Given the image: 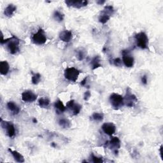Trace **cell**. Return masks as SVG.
<instances>
[{
  "label": "cell",
  "instance_id": "83f0119b",
  "mask_svg": "<svg viewBox=\"0 0 163 163\" xmlns=\"http://www.w3.org/2000/svg\"><path fill=\"white\" fill-rule=\"evenodd\" d=\"M77 57L79 61H82L85 58V52L83 50H79L77 54Z\"/></svg>",
  "mask_w": 163,
  "mask_h": 163
},
{
  "label": "cell",
  "instance_id": "d4e9b609",
  "mask_svg": "<svg viewBox=\"0 0 163 163\" xmlns=\"http://www.w3.org/2000/svg\"><path fill=\"white\" fill-rule=\"evenodd\" d=\"M92 120L97 121V122H101L104 118V115L102 113L94 112L92 114L91 116Z\"/></svg>",
  "mask_w": 163,
  "mask_h": 163
},
{
  "label": "cell",
  "instance_id": "8992f818",
  "mask_svg": "<svg viewBox=\"0 0 163 163\" xmlns=\"http://www.w3.org/2000/svg\"><path fill=\"white\" fill-rule=\"evenodd\" d=\"M110 101L112 106L115 110H118L124 104V97L121 95L117 93H113L110 95Z\"/></svg>",
  "mask_w": 163,
  "mask_h": 163
},
{
  "label": "cell",
  "instance_id": "3957f363",
  "mask_svg": "<svg viewBox=\"0 0 163 163\" xmlns=\"http://www.w3.org/2000/svg\"><path fill=\"white\" fill-rule=\"evenodd\" d=\"M136 45L142 49H147L148 45V38L144 32H139L135 35Z\"/></svg>",
  "mask_w": 163,
  "mask_h": 163
},
{
  "label": "cell",
  "instance_id": "4fadbf2b",
  "mask_svg": "<svg viewBox=\"0 0 163 163\" xmlns=\"http://www.w3.org/2000/svg\"><path fill=\"white\" fill-rule=\"evenodd\" d=\"M66 108L72 111L73 115H77L81 111L82 106L78 103H75V101L72 100L67 103Z\"/></svg>",
  "mask_w": 163,
  "mask_h": 163
},
{
  "label": "cell",
  "instance_id": "ffe728a7",
  "mask_svg": "<svg viewBox=\"0 0 163 163\" xmlns=\"http://www.w3.org/2000/svg\"><path fill=\"white\" fill-rule=\"evenodd\" d=\"M91 66L92 70H94L100 67H101L102 65L101 64V59L100 56H96L91 62Z\"/></svg>",
  "mask_w": 163,
  "mask_h": 163
},
{
  "label": "cell",
  "instance_id": "4dcf8cb0",
  "mask_svg": "<svg viewBox=\"0 0 163 163\" xmlns=\"http://www.w3.org/2000/svg\"><path fill=\"white\" fill-rule=\"evenodd\" d=\"M141 82H142L143 85H147L148 83V79H147V76L146 75H144L142 76V79H141Z\"/></svg>",
  "mask_w": 163,
  "mask_h": 163
},
{
  "label": "cell",
  "instance_id": "603a6c76",
  "mask_svg": "<svg viewBox=\"0 0 163 163\" xmlns=\"http://www.w3.org/2000/svg\"><path fill=\"white\" fill-rule=\"evenodd\" d=\"M53 17L56 21L58 22V23H61V22L63 21L64 18V14L61 12L59 10H56L55 12H54L53 14Z\"/></svg>",
  "mask_w": 163,
  "mask_h": 163
},
{
  "label": "cell",
  "instance_id": "9c48e42d",
  "mask_svg": "<svg viewBox=\"0 0 163 163\" xmlns=\"http://www.w3.org/2000/svg\"><path fill=\"white\" fill-rule=\"evenodd\" d=\"M122 54V62L127 68H132L135 64V59L130 54L129 51L127 50H123Z\"/></svg>",
  "mask_w": 163,
  "mask_h": 163
},
{
  "label": "cell",
  "instance_id": "cb8c5ba5",
  "mask_svg": "<svg viewBox=\"0 0 163 163\" xmlns=\"http://www.w3.org/2000/svg\"><path fill=\"white\" fill-rule=\"evenodd\" d=\"M38 105L41 108H47L50 105V100L47 97H41L38 100Z\"/></svg>",
  "mask_w": 163,
  "mask_h": 163
},
{
  "label": "cell",
  "instance_id": "4316f807",
  "mask_svg": "<svg viewBox=\"0 0 163 163\" xmlns=\"http://www.w3.org/2000/svg\"><path fill=\"white\" fill-rule=\"evenodd\" d=\"M91 161L94 163H101L103 162V157H99L97 156H96L93 153L91 154Z\"/></svg>",
  "mask_w": 163,
  "mask_h": 163
},
{
  "label": "cell",
  "instance_id": "2e32d148",
  "mask_svg": "<svg viewBox=\"0 0 163 163\" xmlns=\"http://www.w3.org/2000/svg\"><path fill=\"white\" fill-rule=\"evenodd\" d=\"M7 108L9 110L10 112H11L12 114L14 115H17L20 112V108L17 106L16 103H15L14 101H9L8 102L7 105Z\"/></svg>",
  "mask_w": 163,
  "mask_h": 163
},
{
  "label": "cell",
  "instance_id": "484cf974",
  "mask_svg": "<svg viewBox=\"0 0 163 163\" xmlns=\"http://www.w3.org/2000/svg\"><path fill=\"white\" fill-rule=\"evenodd\" d=\"M41 76L40 73H34L33 75H32V77H31L32 84H34V85L38 84L41 80Z\"/></svg>",
  "mask_w": 163,
  "mask_h": 163
},
{
  "label": "cell",
  "instance_id": "ac0fdd59",
  "mask_svg": "<svg viewBox=\"0 0 163 163\" xmlns=\"http://www.w3.org/2000/svg\"><path fill=\"white\" fill-rule=\"evenodd\" d=\"M8 151L11 153V154L12 155L15 161L18 162H24L25 161L23 156L20 153H19V152L16 150H13L11 148H8Z\"/></svg>",
  "mask_w": 163,
  "mask_h": 163
},
{
  "label": "cell",
  "instance_id": "44dd1931",
  "mask_svg": "<svg viewBox=\"0 0 163 163\" xmlns=\"http://www.w3.org/2000/svg\"><path fill=\"white\" fill-rule=\"evenodd\" d=\"M54 107L57 110V113L60 112V114H62L66 110V106L64 105L62 101L60 100H58L57 101H56L55 103H54Z\"/></svg>",
  "mask_w": 163,
  "mask_h": 163
},
{
  "label": "cell",
  "instance_id": "9a60e30c",
  "mask_svg": "<svg viewBox=\"0 0 163 163\" xmlns=\"http://www.w3.org/2000/svg\"><path fill=\"white\" fill-rule=\"evenodd\" d=\"M59 37L61 41L68 43L72 39L73 33L70 30H64L60 32Z\"/></svg>",
  "mask_w": 163,
  "mask_h": 163
},
{
  "label": "cell",
  "instance_id": "e0dca14e",
  "mask_svg": "<svg viewBox=\"0 0 163 163\" xmlns=\"http://www.w3.org/2000/svg\"><path fill=\"white\" fill-rule=\"evenodd\" d=\"M16 10H17V7L15 5L13 4H10L5 8L4 10V14L6 17H11L13 16V15L15 12Z\"/></svg>",
  "mask_w": 163,
  "mask_h": 163
},
{
  "label": "cell",
  "instance_id": "6da1fadb",
  "mask_svg": "<svg viewBox=\"0 0 163 163\" xmlns=\"http://www.w3.org/2000/svg\"><path fill=\"white\" fill-rule=\"evenodd\" d=\"M4 43L6 45L7 49L11 54L14 55V54L19 52L20 40L17 36L13 35L12 37L4 40L1 44L3 45Z\"/></svg>",
  "mask_w": 163,
  "mask_h": 163
},
{
  "label": "cell",
  "instance_id": "52a82bcc",
  "mask_svg": "<svg viewBox=\"0 0 163 163\" xmlns=\"http://www.w3.org/2000/svg\"><path fill=\"white\" fill-rule=\"evenodd\" d=\"M138 102L136 96L131 92V89L129 88H127L126 94L124 97V103L128 107H133Z\"/></svg>",
  "mask_w": 163,
  "mask_h": 163
},
{
  "label": "cell",
  "instance_id": "277c9868",
  "mask_svg": "<svg viewBox=\"0 0 163 163\" xmlns=\"http://www.w3.org/2000/svg\"><path fill=\"white\" fill-rule=\"evenodd\" d=\"M80 71L74 67L67 68L64 71V76L66 79L70 82H76L78 80Z\"/></svg>",
  "mask_w": 163,
  "mask_h": 163
},
{
  "label": "cell",
  "instance_id": "e575fe53",
  "mask_svg": "<svg viewBox=\"0 0 163 163\" xmlns=\"http://www.w3.org/2000/svg\"><path fill=\"white\" fill-rule=\"evenodd\" d=\"M32 122H34V123H37V122H38L37 119H36V118H32Z\"/></svg>",
  "mask_w": 163,
  "mask_h": 163
},
{
  "label": "cell",
  "instance_id": "8fae6325",
  "mask_svg": "<svg viewBox=\"0 0 163 163\" xmlns=\"http://www.w3.org/2000/svg\"><path fill=\"white\" fill-rule=\"evenodd\" d=\"M101 129L108 136L113 135L116 131V126L112 122L104 123L101 126Z\"/></svg>",
  "mask_w": 163,
  "mask_h": 163
},
{
  "label": "cell",
  "instance_id": "5b68a950",
  "mask_svg": "<svg viewBox=\"0 0 163 163\" xmlns=\"http://www.w3.org/2000/svg\"><path fill=\"white\" fill-rule=\"evenodd\" d=\"M32 41L35 44L41 45L45 43L47 41V36L45 31L40 28L38 31L32 36Z\"/></svg>",
  "mask_w": 163,
  "mask_h": 163
},
{
  "label": "cell",
  "instance_id": "7402d4cb",
  "mask_svg": "<svg viewBox=\"0 0 163 163\" xmlns=\"http://www.w3.org/2000/svg\"><path fill=\"white\" fill-rule=\"evenodd\" d=\"M58 123L61 127L62 128H70L71 126V123L70 120H68V118H60Z\"/></svg>",
  "mask_w": 163,
  "mask_h": 163
},
{
  "label": "cell",
  "instance_id": "5bb4252c",
  "mask_svg": "<svg viewBox=\"0 0 163 163\" xmlns=\"http://www.w3.org/2000/svg\"><path fill=\"white\" fill-rule=\"evenodd\" d=\"M65 3H66L68 6L70 7H73L76 8H81L82 7L86 6L88 5V2L85 1V0H80V1H73V0H67L65 1Z\"/></svg>",
  "mask_w": 163,
  "mask_h": 163
},
{
  "label": "cell",
  "instance_id": "30bf717a",
  "mask_svg": "<svg viewBox=\"0 0 163 163\" xmlns=\"http://www.w3.org/2000/svg\"><path fill=\"white\" fill-rule=\"evenodd\" d=\"M21 98L22 100L25 103H32L36 101L37 99V95L32 91L28 90L22 93Z\"/></svg>",
  "mask_w": 163,
  "mask_h": 163
},
{
  "label": "cell",
  "instance_id": "f546056e",
  "mask_svg": "<svg viewBox=\"0 0 163 163\" xmlns=\"http://www.w3.org/2000/svg\"><path fill=\"white\" fill-rule=\"evenodd\" d=\"M91 96V92L89 91H87L84 95V99L85 101H88Z\"/></svg>",
  "mask_w": 163,
  "mask_h": 163
},
{
  "label": "cell",
  "instance_id": "d6986e66",
  "mask_svg": "<svg viewBox=\"0 0 163 163\" xmlns=\"http://www.w3.org/2000/svg\"><path fill=\"white\" fill-rule=\"evenodd\" d=\"M10 70V65L6 61H1L0 62V73L2 75H6Z\"/></svg>",
  "mask_w": 163,
  "mask_h": 163
},
{
  "label": "cell",
  "instance_id": "d590c367",
  "mask_svg": "<svg viewBox=\"0 0 163 163\" xmlns=\"http://www.w3.org/2000/svg\"><path fill=\"white\" fill-rule=\"evenodd\" d=\"M51 145H52V147H56V145L55 144H54V143H52Z\"/></svg>",
  "mask_w": 163,
  "mask_h": 163
},
{
  "label": "cell",
  "instance_id": "f1b7e54d",
  "mask_svg": "<svg viewBox=\"0 0 163 163\" xmlns=\"http://www.w3.org/2000/svg\"><path fill=\"white\" fill-rule=\"evenodd\" d=\"M113 64L115 65V66H122V61L120 58H115L114 59H113Z\"/></svg>",
  "mask_w": 163,
  "mask_h": 163
},
{
  "label": "cell",
  "instance_id": "ba28073f",
  "mask_svg": "<svg viewBox=\"0 0 163 163\" xmlns=\"http://www.w3.org/2000/svg\"><path fill=\"white\" fill-rule=\"evenodd\" d=\"M2 127L5 130L7 136L10 138H13L15 135V128L12 122L1 120Z\"/></svg>",
  "mask_w": 163,
  "mask_h": 163
},
{
  "label": "cell",
  "instance_id": "7c38bea8",
  "mask_svg": "<svg viewBox=\"0 0 163 163\" xmlns=\"http://www.w3.org/2000/svg\"><path fill=\"white\" fill-rule=\"evenodd\" d=\"M108 144H109L110 148H111L113 150L114 154L117 156L118 153V150L121 147V141H120V139H119V138L118 137L114 136V137H112L110 142H108Z\"/></svg>",
  "mask_w": 163,
  "mask_h": 163
},
{
  "label": "cell",
  "instance_id": "1f68e13d",
  "mask_svg": "<svg viewBox=\"0 0 163 163\" xmlns=\"http://www.w3.org/2000/svg\"><path fill=\"white\" fill-rule=\"evenodd\" d=\"M87 80H88V77H85L83 80H82V82H80V84L82 86H85L87 84Z\"/></svg>",
  "mask_w": 163,
  "mask_h": 163
},
{
  "label": "cell",
  "instance_id": "7a4b0ae2",
  "mask_svg": "<svg viewBox=\"0 0 163 163\" xmlns=\"http://www.w3.org/2000/svg\"><path fill=\"white\" fill-rule=\"evenodd\" d=\"M115 12L114 8L111 5L106 6L104 10L101 12L99 17V22L101 24H106L110 20L111 16Z\"/></svg>",
  "mask_w": 163,
  "mask_h": 163
},
{
  "label": "cell",
  "instance_id": "d6a6232c",
  "mask_svg": "<svg viewBox=\"0 0 163 163\" xmlns=\"http://www.w3.org/2000/svg\"><path fill=\"white\" fill-rule=\"evenodd\" d=\"M162 145L160 147V149H159V151H160V155H161V159H162Z\"/></svg>",
  "mask_w": 163,
  "mask_h": 163
},
{
  "label": "cell",
  "instance_id": "836d02e7",
  "mask_svg": "<svg viewBox=\"0 0 163 163\" xmlns=\"http://www.w3.org/2000/svg\"><path fill=\"white\" fill-rule=\"evenodd\" d=\"M105 3V1H97V3L99 4V5H103Z\"/></svg>",
  "mask_w": 163,
  "mask_h": 163
}]
</instances>
